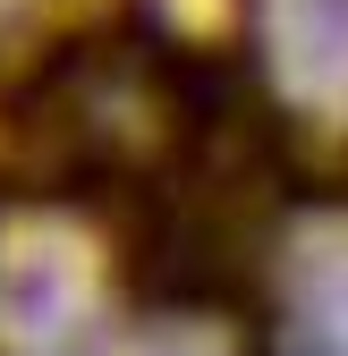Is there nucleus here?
<instances>
[{
  "label": "nucleus",
  "mask_w": 348,
  "mask_h": 356,
  "mask_svg": "<svg viewBox=\"0 0 348 356\" xmlns=\"http://www.w3.org/2000/svg\"><path fill=\"white\" fill-rule=\"evenodd\" d=\"M306 356H348V263H331L306 297Z\"/></svg>",
  "instance_id": "2"
},
{
  "label": "nucleus",
  "mask_w": 348,
  "mask_h": 356,
  "mask_svg": "<svg viewBox=\"0 0 348 356\" xmlns=\"http://www.w3.org/2000/svg\"><path fill=\"white\" fill-rule=\"evenodd\" d=\"M280 60L306 94H348V0H280Z\"/></svg>",
  "instance_id": "1"
}]
</instances>
